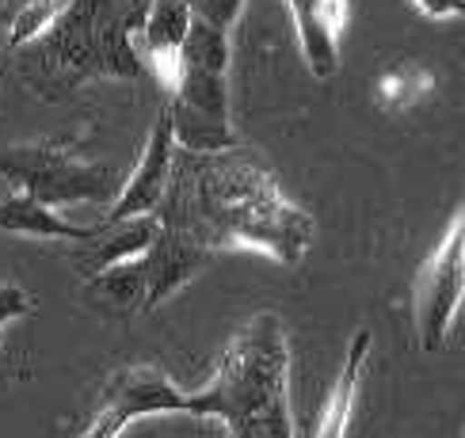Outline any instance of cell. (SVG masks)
<instances>
[{
	"label": "cell",
	"mask_w": 465,
	"mask_h": 438,
	"mask_svg": "<svg viewBox=\"0 0 465 438\" xmlns=\"http://www.w3.org/2000/svg\"><path fill=\"white\" fill-rule=\"evenodd\" d=\"M172 168H176V130H172V111L164 103L157 111V119H153V126H149V138H145L138 168L123 180L119 195L111 199L100 225L130 221V218H153L161 209L168 187H172Z\"/></svg>",
	"instance_id": "52a82bcc"
},
{
	"label": "cell",
	"mask_w": 465,
	"mask_h": 438,
	"mask_svg": "<svg viewBox=\"0 0 465 438\" xmlns=\"http://www.w3.org/2000/svg\"><path fill=\"white\" fill-rule=\"evenodd\" d=\"M290 15H294L298 46L305 57V69L328 81L340 73V43L351 19V0H286Z\"/></svg>",
	"instance_id": "9c48e42d"
},
{
	"label": "cell",
	"mask_w": 465,
	"mask_h": 438,
	"mask_svg": "<svg viewBox=\"0 0 465 438\" xmlns=\"http://www.w3.org/2000/svg\"><path fill=\"white\" fill-rule=\"evenodd\" d=\"M142 259H145V313H153L161 301L183 290V286L203 271L210 252L195 237H187L183 229L161 221L157 237H153Z\"/></svg>",
	"instance_id": "ba28073f"
},
{
	"label": "cell",
	"mask_w": 465,
	"mask_h": 438,
	"mask_svg": "<svg viewBox=\"0 0 465 438\" xmlns=\"http://www.w3.org/2000/svg\"><path fill=\"white\" fill-rule=\"evenodd\" d=\"M164 225L183 229L206 252L248 248L275 263L294 267L313 248L317 225L294 206L256 152L225 149L191 161L180 187L164 195Z\"/></svg>",
	"instance_id": "6da1fadb"
},
{
	"label": "cell",
	"mask_w": 465,
	"mask_h": 438,
	"mask_svg": "<svg viewBox=\"0 0 465 438\" xmlns=\"http://www.w3.org/2000/svg\"><path fill=\"white\" fill-rule=\"evenodd\" d=\"M149 0H73L57 24L19 46V76L46 100H57L88 81H138L145 76L142 31Z\"/></svg>",
	"instance_id": "7a4b0ae2"
},
{
	"label": "cell",
	"mask_w": 465,
	"mask_h": 438,
	"mask_svg": "<svg viewBox=\"0 0 465 438\" xmlns=\"http://www.w3.org/2000/svg\"><path fill=\"white\" fill-rule=\"evenodd\" d=\"M428 19H465V0H409Z\"/></svg>",
	"instance_id": "d6986e66"
},
{
	"label": "cell",
	"mask_w": 465,
	"mask_h": 438,
	"mask_svg": "<svg viewBox=\"0 0 465 438\" xmlns=\"http://www.w3.org/2000/svg\"><path fill=\"white\" fill-rule=\"evenodd\" d=\"M461 305H465V199L412 282V324L420 351L439 355L447 347Z\"/></svg>",
	"instance_id": "5b68a950"
},
{
	"label": "cell",
	"mask_w": 465,
	"mask_h": 438,
	"mask_svg": "<svg viewBox=\"0 0 465 438\" xmlns=\"http://www.w3.org/2000/svg\"><path fill=\"white\" fill-rule=\"evenodd\" d=\"M199 419H218L232 438H294L290 419V336L275 313L252 316L232 336L214 377L191 393Z\"/></svg>",
	"instance_id": "3957f363"
},
{
	"label": "cell",
	"mask_w": 465,
	"mask_h": 438,
	"mask_svg": "<svg viewBox=\"0 0 465 438\" xmlns=\"http://www.w3.org/2000/svg\"><path fill=\"white\" fill-rule=\"evenodd\" d=\"M435 88V73L431 69H423L416 62H404V65H393V69H385L378 76V84H374V103L381 111H409L416 107L423 95H428Z\"/></svg>",
	"instance_id": "9a60e30c"
},
{
	"label": "cell",
	"mask_w": 465,
	"mask_h": 438,
	"mask_svg": "<svg viewBox=\"0 0 465 438\" xmlns=\"http://www.w3.org/2000/svg\"><path fill=\"white\" fill-rule=\"evenodd\" d=\"M35 313V301L24 286H12V282H0V328L19 316H31Z\"/></svg>",
	"instance_id": "ac0fdd59"
},
{
	"label": "cell",
	"mask_w": 465,
	"mask_h": 438,
	"mask_svg": "<svg viewBox=\"0 0 465 438\" xmlns=\"http://www.w3.org/2000/svg\"><path fill=\"white\" fill-rule=\"evenodd\" d=\"M73 0H5V19H8V50H19L43 38L57 15H62Z\"/></svg>",
	"instance_id": "2e32d148"
},
{
	"label": "cell",
	"mask_w": 465,
	"mask_h": 438,
	"mask_svg": "<svg viewBox=\"0 0 465 438\" xmlns=\"http://www.w3.org/2000/svg\"><path fill=\"white\" fill-rule=\"evenodd\" d=\"M0 180H8L15 190L46 202V206H73V202H107L119 195L123 180L111 164H95L76 157L73 149L57 141L12 145L0 149Z\"/></svg>",
	"instance_id": "277c9868"
},
{
	"label": "cell",
	"mask_w": 465,
	"mask_h": 438,
	"mask_svg": "<svg viewBox=\"0 0 465 438\" xmlns=\"http://www.w3.org/2000/svg\"><path fill=\"white\" fill-rule=\"evenodd\" d=\"M153 415H195L191 393H183L157 366H123L104 385L100 408L76 438H119L130 423Z\"/></svg>",
	"instance_id": "8992f818"
},
{
	"label": "cell",
	"mask_w": 465,
	"mask_h": 438,
	"mask_svg": "<svg viewBox=\"0 0 465 438\" xmlns=\"http://www.w3.org/2000/svg\"><path fill=\"white\" fill-rule=\"evenodd\" d=\"M187 5H191V8H195V5H199V0H187Z\"/></svg>",
	"instance_id": "ffe728a7"
},
{
	"label": "cell",
	"mask_w": 465,
	"mask_h": 438,
	"mask_svg": "<svg viewBox=\"0 0 465 438\" xmlns=\"http://www.w3.org/2000/svg\"><path fill=\"white\" fill-rule=\"evenodd\" d=\"M244 5L248 0H199L195 15L206 19V24L222 27V31H232L237 27V19H241V12H244Z\"/></svg>",
	"instance_id": "e0dca14e"
},
{
	"label": "cell",
	"mask_w": 465,
	"mask_h": 438,
	"mask_svg": "<svg viewBox=\"0 0 465 438\" xmlns=\"http://www.w3.org/2000/svg\"><path fill=\"white\" fill-rule=\"evenodd\" d=\"M84 297L107 313H145V259L134 256L95 271L88 278Z\"/></svg>",
	"instance_id": "5bb4252c"
},
{
	"label": "cell",
	"mask_w": 465,
	"mask_h": 438,
	"mask_svg": "<svg viewBox=\"0 0 465 438\" xmlns=\"http://www.w3.org/2000/svg\"><path fill=\"white\" fill-rule=\"evenodd\" d=\"M0 233H15V237H35V240H65V244H88L100 225H76L57 218V209L38 202L24 190H15L0 202Z\"/></svg>",
	"instance_id": "7c38bea8"
},
{
	"label": "cell",
	"mask_w": 465,
	"mask_h": 438,
	"mask_svg": "<svg viewBox=\"0 0 465 438\" xmlns=\"http://www.w3.org/2000/svg\"><path fill=\"white\" fill-rule=\"evenodd\" d=\"M191 19H195V8L187 0H149V12L138 31L142 62L168 95L180 84V54L187 43Z\"/></svg>",
	"instance_id": "30bf717a"
},
{
	"label": "cell",
	"mask_w": 465,
	"mask_h": 438,
	"mask_svg": "<svg viewBox=\"0 0 465 438\" xmlns=\"http://www.w3.org/2000/svg\"><path fill=\"white\" fill-rule=\"evenodd\" d=\"M371 328H359L347 343V358H343V370L336 377L332 393L324 400V412L317 419V431L313 438H347V427H351V412H355V400L362 389V377H366V362H371Z\"/></svg>",
	"instance_id": "4fadbf2b"
},
{
	"label": "cell",
	"mask_w": 465,
	"mask_h": 438,
	"mask_svg": "<svg viewBox=\"0 0 465 438\" xmlns=\"http://www.w3.org/2000/svg\"><path fill=\"white\" fill-rule=\"evenodd\" d=\"M161 221L157 218H130V221H114V225H100L88 244H76L73 252V267L84 278H92L95 271H104L111 263H123L134 256H145V248L157 237Z\"/></svg>",
	"instance_id": "8fae6325"
}]
</instances>
